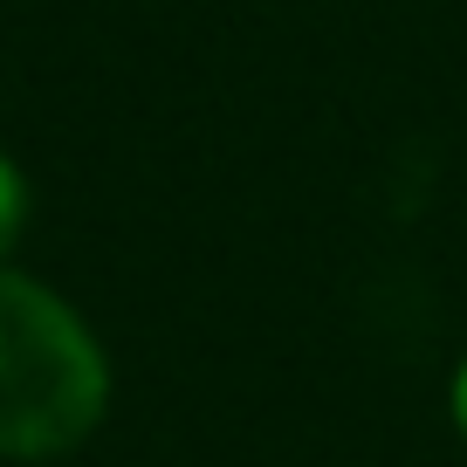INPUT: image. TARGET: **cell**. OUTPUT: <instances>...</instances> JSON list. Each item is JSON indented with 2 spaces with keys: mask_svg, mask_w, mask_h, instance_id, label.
Returning a JSON list of instances; mask_svg holds the SVG:
<instances>
[{
  "mask_svg": "<svg viewBox=\"0 0 467 467\" xmlns=\"http://www.w3.org/2000/svg\"><path fill=\"white\" fill-rule=\"evenodd\" d=\"M21 220H28V186H21V172L7 159H0V262H7V248H15Z\"/></svg>",
  "mask_w": 467,
  "mask_h": 467,
  "instance_id": "obj_2",
  "label": "cell"
},
{
  "mask_svg": "<svg viewBox=\"0 0 467 467\" xmlns=\"http://www.w3.org/2000/svg\"><path fill=\"white\" fill-rule=\"evenodd\" d=\"M103 350L42 282L0 268V453L48 461L103 420Z\"/></svg>",
  "mask_w": 467,
  "mask_h": 467,
  "instance_id": "obj_1",
  "label": "cell"
},
{
  "mask_svg": "<svg viewBox=\"0 0 467 467\" xmlns=\"http://www.w3.org/2000/svg\"><path fill=\"white\" fill-rule=\"evenodd\" d=\"M453 412H461V426H467V365H461V379H453Z\"/></svg>",
  "mask_w": 467,
  "mask_h": 467,
  "instance_id": "obj_3",
  "label": "cell"
}]
</instances>
